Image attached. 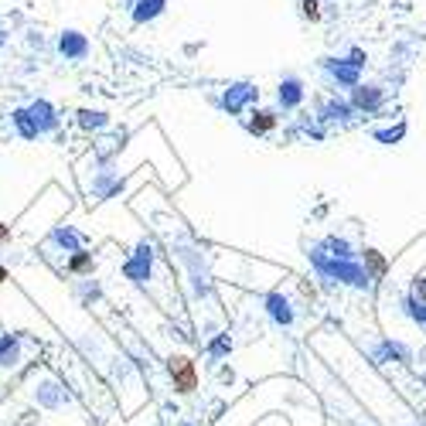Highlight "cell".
Masks as SVG:
<instances>
[{
	"label": "cell",
	"mask_w": 426,
	"mask_h": 426,
	"mask_svg": "<svg viewBox=\"0 0 426 426\" xmlns=\"http://www.w3.org/2000/svg\"><path fill=\"white\" fill-rule=\"evenodd\" d=\"M403 311H406V317H410V321H416V324H423V328H426V304L413 300V297H406V300H403Z\"/></svg>",
	"instance_id": "obj_20"
},
{
	"label": "cell",
	"mask_w": 426,
	"mask_h": 426,
	"mask_svg": "<svg viewBox=\"0 0 426 426\" xmlns=\"http://www.w3.org/2000/svg\"><path fill=\"white\" fill-rule=\"evenodd\" d=\"M3 280H10V273H7V266L0 262V283H3Z\"/></svg>",
	"instance_id": "obj_27"
},
{
	"label": "cell",
	"mask_w": 426,
	"mask_h": 426,
	"mask_svg": "<svg viewBox=\"0 0 426 426\" xmlns=\"http://www.w3.org/2000/svg\"><path fill=\"white\" fill-rule=\"evenodd\" d=\"M361 65H365V55H361L358 48L351 52V58H324V62H321V69L338 85H344V89L361 85Z\"/></svg>",
	"instance_id": "obj_1"
},
{
	"label": "cell",
	"mask_w": 426,
	"mask_h": 426,
	"mask_svg": "<svg viewBox=\"0 0 426 426\" xmlns=\"http://www.w3.org/2000/svg\"><path fill=\"white\" fill-rule=\"evenodd\" d=\"M10 123H14V130H17L21 140H38V137H41L38 126H34V120H31V113H27V106H17V109L10 113Z\"/></svg>",
	"instance_id": "obj_15"
},
{
	"label": "cell",
	"mask_w": 426,
	"mask_h": 426,
	"mask_svg": "<svg viewBox=\"0 0 426 426\" xmlns=\"http://www.w3.org/2000/svg\"><path fill=\"white\" fill-rule=\"evenodd\" d=\"M48 243H52V246H58V249H65V253L72 256V253H79V249H82V232H76V229H69V225H65V229H62V225H55V229H52V236H48Z\"/></svg>",
	"instance_id": "obj_14"
},
{
	"label": "cell",
	"mask_w": 426,
	"mask_h": 426,
	"mask_svg": "<svg viewBox=\"0 0 426 426\" xmlns=\"http://www.w3.org/2000/svg\"><path fill=\"white\" fill-rule=\"evenodd\" d=\"M27 113H31V120H34V126H38V133L41 137H48V133H55L58 130V109L48 102V99H34L31 106H27Z\"/></svg>",
	"instance_id": "obj_7"
},
{
	"label": "cell",
	"mask_w": 426,
	"mask_h": 426,
	"mask_svg": "<svg viewBox=\"0 0 426 426\" xmlns=\"http://www.w3.org/2000/svg\"><path fill=\"white\" fill-rule=\"evenodd\" d=\"M150 266H154V249L144 243V246L133 253V259H126V262H123V276H126V280H133V283H147Z\"/></svg>",
	"instance_id": "obj_9"
},
{
	"label": "cell",
	"mask_w": 426,
	"mask_h": 426,
	"mask_svg": "<svg viewBox=\"0 0 426 426\" xmlns=\"http://www.w3.org/2000/svg\"><path fill=\"white\" fill-rule=\"evenodd\" d=\"M351 113H355V109H351V102H344V99H338V102L331 99V102L324 106V116H328V120H348Z\"/></svg>",
	"instance_id": "obj_22"
},
{
	"label": "cell",
	"mask_w": 426,
	"mask_h": 426,
	"mask_svg": "<svg viewBox=\"0 0 426 426\" xmlns=\"http://www.w3.org/2000/svg\"><path fill=\"white\" fill-rule=\"evenodd\" d=\"M65 269L72 273V276H89L92 269H96V259H92V253H85V249H79V253L69 256V262H65Z\"/></svg>",
	"instance_id": "obj_18"
},
{
	"label": "cell",
	"mask_w": 426,
	"mask_h": 426,
	"mask_svg": "<svg viewBox=\"0 0 426 426\" xmlns=\"http://www.w3.org/2000/svg\"><path fill=\"white\" fill-rule=\"evenodd\" d=\"M137 7H133V24H150V21H157L161 14H164V7H168V0H133Z\"/></svg>",
	"instance_id": "obj_16"
},
{
	"label": "cell",
	"mask_w": 426,
	"mask_h": 426,
	"mask_svg": "<svg viewBox=\"0 0 426 426\" xmlns=\"http://www.w3.org/2000/svg\"><path fill=\"white\" fill-rule=\"evenodd\" d=\"M3 243H10V225L0 222V246H3Z\"/></svg>",
	"instance_id": "obj_26"
},
{
	"label": "cell",
	"mask_w": 426,
	"mask_h": 426,
	"mask_svg": "<svg viewBox=\"0 0 426 426\" xmlns=\"http://www.w3.org/2000/svg\"><path fill=\"white\" fill-rule=\"evenodd\" d=\"M379 144H399L403 137H406V123H399V126H389V130H375L372 133Z\"/></svg>",
	"instance_id": "obj_21"
},
{
	"label": "cell",
	"mask_w": 426,
	"mask_h": 426,
	"mask_svg": "<svg viewBox=\"0 0 426 426\" xmlns=\"http://www.w3.org/2000/svg\"><path fill=\"white\" fill-rule=\"evenodd\" d=\"M262 311L269 314V321H273L276 328H290V324H293V304H290V297H283V293H266V297H262Z\"/></svg>",
	"instance_id": "obj_8"
},
{
	"label": "cell",
	"mask_w": 426,
	"mask_h": 426,
	"mask_svg": "<svg viewBox=\"0 0 426 426\" xmlns=\"http://www.w3.org/2000/svg\"><path fill=\"white\" fill-rule=\"evenodd\" d=\"M229 351H232V338H229V335H222V338H215L208 344V358H212V361H218V358L229 355Z\"/></svg>",
	"instance_id": "obj_23"
},
{
	"label": "cell",
	"mask_w": 426,
	"mask_h": 426,
	"mask_svg": "<svg viewBox=\"0 0 426 426\" xmlns=\"http://www.w3.org/2000/svg\"><path fill=\"white\" fill-rule=\"evenodd\" d=\"M372 358L375 361H410L413 358V348L406 344V341H379L375 348H372Z\"/></svg>",
	"instance_id": "obj_11"
},
{
	"label": "cell",
	"mask_w": 426,
	"mask_h": 426,
	"mask_svg": "<svg viewBox=\"0 0 426 426\" xmlns=\"http://www.w3.org/2000/svg\"><path fill=\"white\" fill-rule=\"evenodd\" d=\"M276 126H280V113L276 109H249V116H246V130L256 133V137H266Z\"/></svg>",
	"instance_id": "obj_12"
},
{
	"label": "cell",
	"mask_w": 426,
	"mask_h": 426,
	"mask_svg": "<svg viewBox=\"0 0 426 426\" xmlns=\"http://www.w3.org/2000/svg\"><path fill=\"white\" fill-rule=\"evenodd\" d=\"M256 99H259V89L253 82H232L225 92H222V99H218V106L229 113V116H243L249 106H253Z\"/></svg>",
	"instance_id": "obj_2"
},
{
	"label": "cell",
	"mask_w": 426,
	"mask_h": 426,
	"mask_svg": "<svg viewBox=\"0 0 426 426\" xmlns=\"http://www.w3.org/2000/svg\"><path fill=\"white\" fill-rule=\"evenodd\" d=\"M168 375H170V382H174V389H177L181 396H188V392L198 389V368H194V361H191L188 355H170Z\"/></svg>",
	"instance_id": "obj_3"
},
{
	"label": "cell",
	"mask_w": 426,
	"mask_h": 426,
	"mask_svg": "<svg viewBox=\"0 0 426 426\" xmlns=\"http://www.w3.org/2000/svg\"><path fill=\"white\" fill-rule=\"evenodd\" d=\"M410 297L420 300V304H426V276H416V280L410 283Z\"/></svg>",
	"instance_id": "obj_25"
},
{
	"label": "cell",
	"mask_w": 426,
	"mask_h": 426,
	"mask_svg": "<svg viewBox=\"0 0 426 426\" xmlns=\"http://www.w3.org/2000/svg\"><path fill=\"white\" fill-rule=\"evenodd\" d=\"M382 99H385V92L379 85H355L351 89V109L355 113H375L382 106Z\"/></svg>",
	"instance_id": "obj_10"
},
{
	"label": "cell",
	"mask_w": 426,
	"mask_h": 426,
	"mask_svg": "<svg viewBox=\"0 0 426 426\" xmlns=\"http://www.w3.org/2000/svg\"><path fill=\"white\" fill-rule=\"evenodd\" d=\"M24 358V338L21 335H0V368H17Z\"/></svg>",
	"instance_id": "obj_13"
},
{
	"label": "cell",
	"mask_w": 426,
	"mask_h": 426,
	"mask_svg": "<svg viewBox=\"0 0 426 426\" xmlns=\"http://www.w3.org/2000/svg\"><path fill=\"white\" fill-rule=\"evenodd\" d=\"M58 55L65 58V62H72V65H79L89 58V52H92V45H89V38H85L82 31H76V27H65L62 34H58Z\"/></svg>",
	"instance_id": "obj_4"
},
{
	"label": "cell",
	"mask_w": 426,
	"mask_h": 426,
	"mask_svg": "<svg viewBox=\"0 0 426 426\" xmlns=\"http://www.w3.org/2000/svg\"><path fill=\"white\" fill-rule=\"evenodd\" d=\"M79 126L82 130H106L109 126V116L102 113V109H79Z\"/></svg>",
	"instance_id": "obj_19"
},
{
	"label": "cell",
	"mask_w": 426,
	"mask_h": 426,
	"mask_svg": "<svg viewBox=\"0 0 426 426\" xmlns=\"http://www.w3.org/2000/svg\"><path fill=\"white\" fill-rule=\"evenodd\" d=\"M297 7H300V17L304 21H311V24L321 21V0H300Z\"/></svg>",
	"instance_id": "obj_24"
},
{
	"label": "cell",
	"mask_w": 426,
	"mask_h": 426,
	"mask_svg": "<svg viewBox=\"0 0 426 426\" xmlns=\"http://www.w3.org/2000/svg\"><path fill=\"white\" fill-rule=\"evenodd\" d=\"M304 99H307V89H304V79H300V76H283V79H280V85H276V106H280L283 113L300 109Z\"/></svg>",
	"instance_id": "obj_5"
},
{
	"label": "cell",
	"mask_w": 426,
	"mask_h": 426,
	"mask_svg": "<svg viewBox=\"0 0 426 426\" xmlns=\"http://www.w3.org/2000/svg\"><path fill=\"white\" fill-rule=\"evenodd\" d=\"M361 266H365V273H368V280H379L385 269H389V262H385V256L379 253V249H361Z\"/></svg>",
	"instance_id": "obj_17"
},
{
	"label": "cell",
	"mask_w": 426,
	"mask_h": 426,
	"mask_svg": "<svg viewBox=\"0 0 426 426\" xmlns=\"http://www.w3.org/2000/svg\"><path fill=\"white\" fill-rule=\"evenodd\" d=\"M34 403L41 410H62L69 403V392L55 379H41V382H34Z\"/></svg>",
	"instance_id": "obj_6"
}]
</instances>
